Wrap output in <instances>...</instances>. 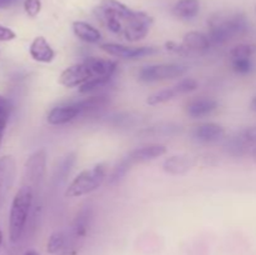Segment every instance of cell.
I'll list each match as a JSON object with an SVG mask.
<instances>
[{
	"label": "cell",
	"instance_id": "6da1fadb",
	"mask_svg": "<svg viewBox=\"0 0 256 255\" xmlns=\"http://www.w3.org/2000/svg\"><path fill=\"white\" fill-rule=\"evenodd\" d=\"M208 25V36L212 46H222L234 38L246 34L249 30V22L242 14H232L226 16L216 14L212 16Z\"/></svg>",
	"mask_w": 256,
	"mask_h": 255
},
{
	"label": "cell",
	"instance_id": "7a4b0ae2",
	"mask_svg": "<svg viewBox=\"0 0 256 255\" xmlns=\"http://www.w3.org/2000/svg\"><path fill=\"white\" fill-rule=\"evenodd\" d=\"M34 199L35 192L29 185H22L12 198L9 212V239L12 242H18L22 239L32 212Z\"/></svg>",
	"mask_w": 256,
	"mask_h": 255
},
{
	"label": "cell",
	"instance_id": "3957f363",
	"mask_svg": "<svg viewBox=\"0 0 256 255\" xmlns=\"http://www.w3.org/2000/svg\"><path fill=\"white\" fill-rule=\"evenodd\" d=\"M108 179V168L105 164H96L90 169L82 170L72 180L65 189L66 198H80L92 194L99 189Z\"/></svg>",
	"mask_w": 256,
	"mask_h": 255
},
{
	"label": "cell",
	"instance_id": "277c9868",
	"mask_svg": "<svg viewBox=\"0 0 256 255\" xmlns=\"http://www.w3.org/2000/svg\"><path fill=\"white\" fill-rule=\"evenodd\" d=\"M188 66L182 64H152L138 70V79L142 82H158L182 78L186 74Z\"/></svg>",
	"mask_w": 256,
	"mask_h": 255
},
{
	"label": "cell",
	"instance_id": "5b68a950",
	"mask_svg": "<svg viewBox=\"0 0 256 255\" xmlns=\"http://www.w3.org/2000/svg\"><path fill=\"white\" fill-rule=\"evenodd\" d=\"M100 49L110 56L120 58L125 60H138L142 58L152 56L159 52V48L152 45L142 46H129V45L118 44V42H104L100 45Z\"/></svg>",
	"mask_w": 256,
	"mask_h": 255
},
{
	"label": "cell",
	"instance_id": "8992f818",
	"mask_svg": "<svg viewBox=\"0 0 256 255\" xmlns=\"http://www.w3.org/2000/svg\"><path fill=\"white\" fill-rule=\"evenodd\" d=\"M46 172V150L39 149L32 152L25 164V184L36 192L44 182Z\"/></svg>",
	"mask_w": 256,
	"mask_h": 255
},
{
	"label": "cell",
	"instance_id": "52a82bcc",
	"mask_svg": "<svg viewBox=\"0 0 256 255\" xmlns=\"http://www.w3.org/2000/svg\"><path fill=\"white\" fill-rule=\"evenodd\" d=\"M198 86H199V82L196 80L192 79V78H185V79H182L172 86L165 88V89H162L152 94L148 98L146 102L152 106L165 104V102H172V100H174L176 96H180V95H186L189 92H195Z\"/></svg>",
	"mask_w": 256,
	"mask_h": 255
},
{
	"label": "cell",
	"instance_id": "ba28073f",
	"mask_svg": "<svg viewBox=\"0 0 256 255\" xmlns=\"http://www.w3.org/2000/svg\"><path fill=\"white\" fill-rule=\"evenodd\" d=\"M94 78L96 76L92 72V68L82 60V62L70 65L66 69L62 70L59 76V82L60 85L68 89H72V88H80Z\"/></svg>",
	"mask_w": 256,
	"mask_h": 255
},
{
	"label": "cell",
	"instance_id": "9c48e42d",
	"mask_svg": "<svg viewBox=\"0 0 256 255\" xmlns=\"http://www.w3.org/2000/svg\"><path fill=\"white\" fill-rule=\"evenodd\" d=\"M152 22H154V19L149 14L136 10L132 19L125 25L124 32H122V36L125 40L132 42L142 40L149 34Z\"/></svg>",
	"mask_w": 256,
	"mask_h": 255
},
{
	"label": "cell",
	"instance_id": "30bf717a",
	"mask_svg": "<svg viewBox=\"0 0 256 255\" xmlns=\"http://www.w3.org/2000/svg\"><path fill=\"white\" fill-rule=\"evenodd\" d=\"M80 116H82V112L76 100H74V102H62L52 108L48 112L46 122L52 126H62V125L70 124L74 120L79 119Z\"/></svg>",
	"mask_w": 256,
	"mask_h": 255
},
{
	"label": "cell",
	"instance_id": "8fae6325",
	"mask_svg": "<svg viewBox=\"0 0 256 255\" xmlns=\"http://www.w3.org/2000/svg\"><path fill=\"white\" fill-rule=\"evenodd\" d=\"M16 175V162L14 156L5 155L0 158V209L4 205Z\"/></svg>",
	"mask_w": 256,
	"mask_h": 255
},
{
	"label": "cell",
	"instance_id": "7c38bea8",
	"mask_svg": "<svg viewBox=\"0 0 256 255\" xmlns=\"http://www.w3.org/2000/svg\"><path fill=\"white\" fill-rule=\"evenodd\" d=\"M216 99L212 96H195L185 104V112L192 119H202L218 109Z\"/></svg>",
	"mask_w": 256,
	"mask_h": 255
},
{
	"label": "cell",
	"instance_id": "4fadbf2b",
	"mask_svg": "<svg viewBox=\"0 0 256 255\" xmlns=\"http://www.w3.org/2000/svg\"><path fill=\"white\" fill-rule=\"evenodd\" d=\"M166 146L162 144H146L132 150V152H128L125 156L128 158L130 164L134 166V165L136 164L152 162V160L158 159V158L164 156V155L166 154Z\"/></svg>",
	"mask_w": 256,
	"mask_h": 255
},
{
	"label": "cell",
	"instance_id": "5bb4252c",
	"mask_svg": "<svg viewBox=\"0 0 256 255\" xmlns=\"http://www.w3.org/2000/svg\"><path fill=\"white\" fill-rule=\"evenodd\" d=\"M192 136L195 142L202 144H212L225 136V129L216 122H204L192 129Z\"/></svg>",
	"mask_w": 256,
	"mask_h": 255
},
{
	"label": "cell",
	"instance_id": "9a60e30c",
	"mask_svg": "<svg viewBox=\"0 0 256 255\" xmlns=\"http://www.w3.org/2000/svg\"><path fill=\"white\" fill-rule=\"evenodd\" d=\"M92 209L89 205L82 206L76 212L74 220H72V229H70V236H72V242H76L78 240H82L86 236L90 229V224H92Z\"/></svg>",
	"mask_w": 256,
	"mask_h": 255
},
{
	"label": "cell",
	"instance_id": "2e32d148",
	"mask_svg": "<svg viewBox=\"0 0 256 255\" xmlns=\"http://www.w3.org/2000/svg\"><path fill=\"white\" fill-rule=\"evenodd\" d=\"M196 162L189 155H172L162 162V170L170 175H184L195 166Z\"/></svg>",
	"mask_w": 256,
	"mask_h": 255
},
{
	"label": "cell",
	"instance_id": "e0dca14e",
	"mask_svg": "<svg viewBox=\"0 0 256 255\" xmlns=\"http://www.w3.org/2000/svg\"><path fill=\"white\" fill-rule=\"evenodd\" d=\"M29 54L35 62L42 64H49L55 59V50L44 36L34 38L29 46Z\"/></svg>",
	"mask_w": 256,
	"mask_h": 255
},
{
	"label": "cell",
	"instance_id": "ac0fdd59",
	"mask_svg": "<svg viewBox=\"0 0 256 255\" xmlns=\"http://www.w3.org/2000/svg\"><path fill=\"white\" fill-rule=\"evenodd\" d=\"M182 45L190 54H204L212 46L208 34L202 32H189L182 38Z\"/></svg>",
	"mask_w": 256,
	"mask_h": 255
},
{
	"label": "cell",
	"instance_id": "d6986e66",
	"mask_svg": "<svg viewBox=\"0 0 256 255\" xmlns=\"http://www.w3.org/2000/svg\"><path fill=\"white\" fill-rule=\"evenodd\" d=\"M84 62L92 68V72L96 78H106L112 79L118 72V62L112 59H104L98 56H88Z\"/></svg>",
	"mask_w": 256,
	"mask_h": 255
},
{
	"label": "cell",
	"instance_id": "ffe728a7",
	"mask_svg": "<svg viewBox=\"0 0 256 255\" xmlns=\"http://www.w3.org/2000/svg\"><path fill=\"white\" fill-rule=\"evenodd\" d=\"M75 36L86 44H98L102 40V32L94 25L82 20H76L72 25Z\"/></svg>",
	"mask_w": 256,
	"mask_h": 255
},
{
	"label": "cell",
	"instance_id": "44dd1931",
	"mask_svg": "<svg viewBox=\"0 0 256 255\" xmlns=\"http://www.w3.org/2000/svg\"><path fill=\"white\" fill-rule=\"evenodd\" d=\"M172 15L180 20H192L200 12V0H178L172 9Z\"/></svg>",
	"mask_w": 256,
	"mask_h": 255
},
{
	"label": "cell",
	"instance_id": "7402d4cb",
	"mask_svg": "<svg viewBox=\"0 0 256 255\" xmlns=\"http://www.w3.org/2000/svg\"><path fill=\"white\" fill-rule=\"evenodd\" d=\"M132 168V165L130 164V162L128 160L126 156L122 158L119 162H116L114 168H112V172L108 175V185H116L126 176L128 172H130V169Z\"/></svg>",
	"mask_w": 256,
	"mask_h": 255
},
{
	"label": "cell",
	"instance_id": "603a6c76",
	"mask_svg": "<svg viewBox=\"0 0 256 255\" xmlns=\"http://www.w3.org/2000/svg\"><path fill=\"white\" fill-rule=\"evenodd\" d=\"M68 244V236L64 232H54L49 236L46 242V252L49 254L55 255L62 252Z\"/></svg>",
	"mask_w": 256,
	"mask_h": 255
},
{
	"label": "cell",
	"instance_id": "cb8c5ba5",
	"mask_svg": "<svg viewBox=\"0 0 256 255\" xmlns=\"http://www.w3.org/2000/svg\"><path fill=\"white\" fill-rule=\"evenodd\" d=\"M75 162H76V154L75 152H69L66 156H64L58 165L56 172H55V180L56 182H64L68 178V175L72 172V166H74Z\"/></svg>",
	"mask_w": 256,
	"mask_h": 255
},
{
	"label": "cell",
	"instance_id": "d4e9b609",
	"mask_svg": "<svg viewBox=\"0 0 256 255\" xmlns=\"http://www.w3.org/2000/svg\"><path fill=\"white\" fill-rule=\"evenodd\" d=\"M230 65L232 72L238 75H248L254 70L252 58H232Z\"/></svg>",
	"mask_w": 256,
	"mask_h": 255
},
{
	"label": "cell",
	"instance_id": "484cf974",
	"mask_svg": "<svg viewBox=\"0 0 256 255\" xmlns=\"http://www.w3.org/2000/svg\"><path fill=\"white\" fill-rule=\"evenodd\" d=\"M256 54V45L255 44H238L234 48H232L229 55L232 58H254Z\"/></svg>",
	"mask_w": 256,
	"mask_h": 255
},
{
	"label": "cell",
	"instance_id": "4316f807",
	"mask_svg": "<svg viewBox=\"0 0 256 255\" xmlns=\"http://www.w3.org/2000/svg\"><path fill=\"white\" fill-rule=\"evenodd\" d=\"M24 10L29 18H36L42 12V0H24Z\"/></svg>",
	"mask_w": 256,
	"mask_h": 255
},
{
	"label": "cell",
	"instance_id": "83f0119b",
	"mask_svg": "<svg viewBox=\"0 0 256 255\" xmlns=\"http://www.w3.org/2000/svg\"><path fill=\"white\" fill-rule=\"evenodd\" d=\"M165 49L170 52H174V54L182 55V56L190 55V52H188L186 48L182 45V44H178V42H168L166 44H165Z\"/></svg>",
	"mask_w": 256,
	"mask_h": 255
},
{
	"label": "cell",
	"instance_id": "f1b7e54d",
	"mask_svg": "<svg viewBox=\"0 0 256 255\" xmlns=\"http://www.w3.org/2000/svg\"><path fill=\"white\" fill-rule=\"evenodd\" d=\"M16 38V34L10 28L0 25V42H12Z\"/></svg>",
	"mask_w": 256,
	"mask_h": 255
},
{
	"label": "cell",
	"instance_id": "f546056e",
	"mask_svg": "<svg viewBox=\"0 0 256 255\" xmlns=\"http://www.w3.org/2000/svg\"><path fill=\"white\" fill-rule=\"evenodd\" d=\"M10 109L12 108L8 106H0V132H4L5 128H6L8 120H9Z\"/></svg>",
	"mask_w": 256,
	"mask_h": 255
},
{
	"label": "cell",
	"instance_id": "4dcf8cb0",
	"mask_svg": "<svg viewBox=\"0 0 256 255\" xmlns=\"http://www.w3.org/2000/svg\"><path fill=\"white\" fill-rule=\"evenodd\" d=\"M18 0H0V9H8V8L12 6Z\"/></svg>",
	"mask_w": 256,
	"mask_h": 255
},
{
	"label": "cell",
	"instance_id": "1f68e13d",
	"mask_svg": "<svg viewBox=\"0 0 256 255\" xmlns=\"http://www.w3.org/2000/svg\"><path fill=\"white\" fill-rule=\"evenodd\" d=\"M0 106H8V108H12V105H10L9 100L5 99L4 96H2V95H0Z\"/></svg>",
	"mask_w": 256,
	"mask_h": 255
},
{
	"label": "cell",
	"instance_id": "d6a6232c",
	"mask_svg": "<svg viewBox=\"0 0 256 255\" xmlns=\"http://www.w3.org/2000/svg\"><path fill=\"white\" fill-rule=\"evenodd\" d=\"M22 255H40L39 252H36V250H34V249H30V250H26V252H24V254Z\"/></svg>",
	"mask_w": 256,
	"mask_h": 255
},
{
	"label": "cell",
	"instance_id": "836d02e7",
	"mask_svg": "<svg viewBox=\"0 0 256 255\" xmlns=\"http://www.w3.org/2000/svg\"><path fill=\"white\" fill-rule=\"evenodd\" d=\"M250 108H252V112H256V95L252 99V102H250Z\"/></svg>",
	"mask_w": 256,
	"mask_h": 255
},
{
	"label": "cell",
	"instance_id": "e575fe53",
	"mask_svg": "<svg viewBox=\"0 0 256 255\" xmlns=\"http://www.w3.org/2000/svg\"><path fill=\"white\" fill-rule=\"evenodd\" d=\"M250 155H252V159H254L256 162V146H254L252 150H250Z\"/></svg>",
	"mask_w": 256,
	"mask_h": 255
},
{
	"label": "cell",
	"instance_id": "d590c367",
	"mask_svg": "<svg viewBox=\"0 0 256 255\" xmlns=\"http://www.w3.org/2000/svg\"><path fill=\"white\" fill-rule=\"evenodd\" d=\"M2 229H0V250H2Z\"/></svg>",
	"mask_w": 256,
	"mask_h": 255
},
{
	"label": "cell",
	"instance_id": "8d00e7d4",
	"mask_svg": "<svg viewBox=\"0 0 256 255\" xmlns=\"http://www.w3.org/2000/svg\"><path fill=\"white\" fill-rule=\"evenodd\" d=\"M2 135H4V132H0V144H2Z\"/></svg>",
	"mask_w": 256,
	"mask_h": 255
}]
</instances>
